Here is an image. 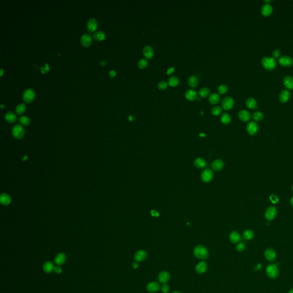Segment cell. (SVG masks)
Returning a JSON list of instances; mask_svg holds the SVG:
<instances>
[{
  "instance_id": "37",
  "label": "cell",
  "mask_w": 293,
  "mask_h": 293,
  "mask_svg": "<svg viewBox=\"0 0 293 293\" xmlns=\"http://www.w3.org/2000/svg\"><path fill=\"white\" fill-rule=\"evenodd\" d=\"M254 237V233L253 231L251 230H246L243 234V237L246 240H250L252 239Z\"/></svg>"
},
{
  "instance_id": "38",
  "label": "cell",
  "mask_w": 293,
  "mask_h": 293,
  "mask_svg": "<svg viewBox=\"0 0 293 293\" xmlns=\"http://www.w3.org/2000/svg\"><path fill=\"white\" fill-rule=\"evenodd\" d=\"M26 110V105L23 103L17 105L16 107V112L18 114H22Z\"/></svg>"
},
{
  "instance_id": "51",
  "label": "cell",
  "mask_w": 293,
  "mask_h": 293,
  "mask_svg": "<svg viewBox=\"0 0 293 293\" xmlns=\"http://www.w3.org/2000/svg\"><path fill=\"white\" fill-rule=\"evenodd\" d=\"M175 70V68L174 67H170V68H169V69L167 70V75H171V73H172Z\"/></svg>"
},
{
  "instance_id": "12",
  "label": "cell",
  "mask_w": 293,
  "mask_h": 293,
  "mask_svg": "<svg viewBox=\"0 0 293 293\" xmlns=\"http://www.w3.org/2000/svg\"><path fill=\"white\" fill-rule=\"evenodd\" d=\"M97 27V22L96 20L94 18H91L88 20L87 23V28L89 32H95Z\"/></svg>"
},
{
  "instance_id": "13",
  "label": "cell",
  "mask_w": 293,
  "mask_h": 293,
  "mask_svg": "<svg viewBox=\"0 0 293 293\" xmlns=\"http://www.w3.org/2000/svg\"><path fill=\"white\" fill-rule=\"evenodd\" d=\"M160 286L158 282H150L148 283L146 285V290L149 293L156 292L160 290Z\"/></svg>"
},
{
  "instance_id": "28",
  "label": "cell",
  "mask_w": 293,
  "mask_h": 293,
  "mask_svg": "<svg viewBox=\"0 0 293 293\" xmlns=\"http://www.w3.org/2000/svg\"><path fill=\"white\" fill-rule=\"evenodd\" d=\"M246 104L247 107L250 109H256L258 108V104L256 100L252 97H249L246 101Z\"/></svg>"
},
{
  "instance_id": "64",
  "label": "cell",
  "mask_w": 293,
  "mask_h": 293,
  "mask_svg": "<svg viewBox=\"0 0 293 293\" xmlns=\"http://www.w3.org/2000/svg\"><path fill=\"white\" fill-rule=\"evenodd\" d=\"M292 190H293V187H292Z\"/></svg>"
},
{
  "instance_id": "22",
  "label": "cell",
  "mask_w": 293,
  "mask_h": 293,
  "mask_svg": "<svg viewBox=\"0 0 293 293\" xmlns=\"http://www.w3.org/2000/svg\"><path fill=\"white\" fill-rule=\"evenodd\" d=\"M211 167L213 169L218 171L222 169L224 167V163L220 159H216L211 164Z\"/></svg>"
},
{
  "instance_id": "53",
  "label": "cell",
  "mask_w": 293,
  "mask_h": 293,
  "mask_svg": "<svg viewBox=\"0 0 293 293\" xmlns=\"http://www.w3.org/2000/svg\"><path fill=\"white\" fill-rule=\"evenodd\" d=\"M109 75H110V76L111 78H113V77H114V76H115V75H116V72H115L114 70H111V71L110 72Z\"/></svg>"
},
{
  "instance_id": "35",
  "label": "cell",
  "mask_w": 293,
  "mask_h": 293,
  "mask_svg": "<svg viewBox=\"0 0 293 293\" xmlns=\"http://www.w3.org/2000/svg\"><path fill=\"white\" fill-rule=\"evenodd\" d=\"M93 37L95 40H98V41H101V40H103L105 38V34L103 31H97V32L94 33V34L93 35Z\"/></svg>"
},
{
  "instance_id": "55",
  "label": "cell",
  "mask_w": 293,
  "mask_h": 293,
  "mask_svg": "<svg viewBox=\"0 0 293 293\" xmlns=\"http://www.w3.org/2000/svg\"><path fill=\"white\" fill-rule=\"evenodd\" d=\"M106 63H106V61H101V62L100 63V65H105L106 64Z\"/></svg>"
},
{
  "instance_id": "3",
  "label": "cell",
  "mask_w": 293,
  "mask_h": 293,
  "mask_svg": "<svg viewBox=\"0 0 293 293\" xmlns=\"http://www.w3.org/2000/svg\"><path fill=\"white\" fill-rule=\"evenodd\" d=\"M25 131L22 125L19 124L15 125L12 129L13 136L17 139H21L24 136Z\"/></svg>"
},
{
  "instance_id": "15",
  "label": "cell",
  "mask_w": 293,
  "mask_h": 293,
  "mask_svg": "<svg viewBox=\"0 0 293 293\" xmlns=\"http://www.w3.org/2000/svg\"><path fill=\"white\" fill-rule=\"evenodd\" d=\"M143 53L146 59L151 58L154 54V48L150 45H146L143 49Z\"/></svg>"
},
{
  "instance_id": "26",
  "label": "cell",
  "mask_w": 293,
  "mask_h": 293,
  "mask_svg": "<svg viewBox=\"0 0 293 293\" xmlns=\"http://www.w3.org/2000/svg\"><path fill=\"white\" fill-rule=\"evenodd\" d=\"M11 198L7 193H2L0 197L1 203L4 206H8L11 203Z\"/></svg>"
},
{
  "instance_id": "33",
  "label": "cell",
  "mask_w": 293,
  "mask_h": 293,
  "mask_svg": "<svg viewBox=\"0 0 293 293\" xmlns=\"http://www.w3.org/2000/svg\"><path fill=\"white\" fill-rule=\"evenodd\" d=\"M231 116L227 112L223 113L220 117V120L223 124L227 125L229 124L231 122Z\"/></svg>"
},
{
  "instance_id": "45",
  "label": "cell",
  "mask_w": 293,
  "mask_h": 293,
  "mask_svg": "<svg viewBox=\"0 0 293 293\" xmlns=\"http://www.w3.org/2000/svg\"><path fill=\"white\" fill-rule=\"evenodd\" d=\"M227 90H228V88L225 84H222V85H219L218 88V91L220 94L225 93L227 92Z\"/></svg>"
},
{
  "instance_id": "43",
  "label": "cell",
  "mask_w": 293,
  "mask_h": 293,
  "mask_svg": "<svg viewBox=\"0 0 293 293\" xmlns=\"http://www.w3.org/2000/svg\"><path fill=\"white\" fill-rule=\"evenodd\" d=\"M137 65L138 67L140 69H144L146 68L148 65V60L146 58H142L138 61Z\"/></svg>"
},
{
  "instance_id": "40",
  "label": "cell",
  "mask_w": 293,
  "mask_h": 293,
  "mask_svg": "<svg viewBox=\"0 0 293 293\" xmlns=\"http://www.w3.org/2000/svg\"><path fill=\"white\" fill-rule=\"evenodd\" d=\"M263 117H264L263 113L260 111H256L252 114V118L255 121L262 120Z\"/></svg>"
},
{
  "instance_id": "1",
  "label": "cell",
  "mask_w": 293,
  "mask_h": 293,
  "mask_svg": "<svg viewBox=\"0 0 293 293\" xmlns=\"http://www.w3.org/2000/svg\"><path fill=\"white\" fill-rule=\"evenodd\" d=\"M193 255L198 259L204 260L208 258L209 253L206 247L202 245H198L193 250Z\"/></svg>"
},
{
  "instance_id": "47",
  "label": "cell",
  "mask_w": 293,
  "mask_h": 293,
  "mask_svg": "<svg viewBox=\"0 0 293 293\" xmlns=\"http://www.w3.org/2000/svg\"><path fill=\"white\" fill-rule=\"evenodd\" d=\"M245 245L243 242H240L238 243L237 245V250L238 251L242 252L245 250Z\"/></svg>"
},
{
  "instance_id": "46",
  "label": "cell",
  "mask_w": 293,
  "mask_h": 293,
  "mask_svg": "<svg viewBox=\"0 0 293 293\" xmlns=\"http://www.w3.org/2000/svg\"><path fill=\"white\" fill-rule=\"evenodd\" d=\"M161 292L163 293H169V286L166 283L163 284V285L161 286Z\"/></svg>"
},
{
  "instance_id": "44",
  "label": "cell",
  "mask_w": 293,
  "mask_h": 293,
  "mask_svg": "<svg viewBox=\"0 0 293 293\" xmlns=\"http://www.w3.org/2000/svg\"><path fill=\"white\" fill-rule=\"evenodd\" d=\"M168 82L166 81H161L158 84V88L161 90H164L168 87Z\"/></svg>"
},
{
  "instance_id": "31",
  "label": "cell",
  "mask_w": 293,
  "mask_h": 293,
  "mask_svg": "<svg viewBox=\"0 0 293 293\" xmlns=\"http://www.w3.org/2000/svg\"><path fill=\"white\" fill-rule=\"evenodd\" d=\"M5 119L8 123H14L17 120L16 114L12 112H8L5 114Z\"/></svg>"
},
{
  "instance_id": "21",
  "label": "cell",
  "mask_w": 293,
  "mask_h": 293,
  "mask_svg": "<svg viewBox=\"0 0 293 293\" xmlns=\"http://www.w3.org/2000/svg\"><path fill=\"white\" fill-rule=\"evenodd\" d=\"M290 96H291V94L289 90H282L279 94V100L282 102H287L289 100Z\"/></svg>"
},
{
  "instance_id": "60",
  "label": "cell",
  "mask_w": 293,
  "mask_h": 293,
  "mask_svg": "<svg viewBox=\"0 0 293 293\" xmlns=\"http://www.w3.org/2000/svg\"><path fill=\"white\" fill-rule=\"evenodd\" d=\"M289 293H293V289H292V290L289 292Z\"/></svg>"
},
{
  "instance_id": "36",
  "label": "cell",
  "mask_w": 293,
  "mask_h": 293,
  "mask_svg": "<svg viewBox=\"0 0 293 293\" xmlns=\"http://www.w3.org/2000/svg\"><path fill=\"white\" fill-rule=\"evenodd\" d=\"M179 82V80L178 77L172 76L169 78L168 80V84L171 87H176Z\"/></svg>"
},
{
  "instance_id": "57",
  "label": "cell",
  "mask_w": 293,
  "mask_h": 293,
  "mask_svg": "<svg viewBox=\"0 0 293 293\" xmlns=\"http://www.w3.org/2000/svg\"><path fill=\"white\" fill-rule=\"evenodd\" d=\"M2 74H3V69L1 68V69H0V76H1L2 75Z\"/></svg>"
},
{
  "instance_id": "27",
  "label": "cell",
  "mask_w": 293,
  "mask_h": 293,
  "mask_svg": "<svg viewBox=\"0 0 293 293\" xmlns=\"http://www.w3.org/2000/svg\"><path fill=\"white\" fill-rule=\"evenodd\" d=\"M229 238H230V241L233 243H238L241 239V237H240V234L236 231H233L232 233H231Z\"/></svg>"
},
{
  "instance_id": "29",
  "label": "cell",
  "mask_w": 293,
  "mask_h": 293,
  "mask_svg": "<svg viewBox=\"0 0 293 293\" xmlns=\"http://www.w3.org/2000/svg\"><path fill=\"white\" fill-rule=\"evenodd\" d=\"M283 83L286 88L290 90L293 89V77L286 76L283 79Z\"/></svg>"
},
{
  "instance_id": "9",
  "label": "cell",
  "mask_w": 293,
  "mask_h": 293,
  "mask_svg": "<svg viewBox=\"0 0 293 293\" xmlns=\"http://www.w3.org/2000/svg\"><path fill=\"white\" fill-rule=\"evenodd\" d=\"M277 213V211L276 208L275 207L271 206L266 210L265 213V216L267 220H272L276 216Z\"/></svg>"
},
{
  "instance_id": "42",
  "label": "cell",
  "mask_w": 293,
  "mask_h": 293,
  "mask_svg": "<svg viewBox=\"0 0 293 293\" xmlns=\"http://www.w3.org/2000/svg\"><path fill=\"white\" fill-rule=\"evenodd\" d=\"M19 120H20V123L23 125H24V126L28 125L29 124H30V122H31L29 118L28 117H27V116H21Z\"/></svg>"
},
{
  "instance_id": "48",
  "label": "cell",
  "mask_w": 293,
  "mask_h": 293,
  "mask_svg": "<svg viewBox=\"0 0 293 293\" xmlns=\"http://www.w3.org/2000/svg\"><path fill=\"white\" fill-rule=\"evenodd\" d=\"M270 201H271V202L272 203H277L278 202V197L275 195H271L270 197Z\"/></svg>"
},
{
  "instance_id": "10",
  "label": "cell",
  "mask_w": 293,
  "mask_h": 293,
  "mask_svg": "<svg viewBox=\"0 0 293 293\" xmlns=\"http://www.w3.org/2000/svg\"><path fill=\"white\" fill-rule=\"evenodd\" d=\"M147 254L146 251L143 250H140L137 251L134 255V259L136 262H143L146 259Z\"/></svg>"
},
{
  "instance_id": "6",
  "label": "cell",
  "mask_w": 293,
  "mask_h": 293,
  "mask_svg": "<svg viewBox=\"0 0 293 293\" xmlns=\"http://www.w3.org/2000/svg\"><path fill=\"white\" fill-rule=\"evenodd\" d=\"M246 129L250 135H255L258 132L259 127L256 122L251 121L247 125Z\"/></svg>"
},
{
  "instance_id": "41",
  "label": "cell",
  "mask_w": 293,
  "mask_h": 293,
  "mask_svg": "<svg viewBox=\"0 0 293 293\" xmlns=\"http://www.w3.org/2000/svg\"><path fill=\"white\" fill-rule=\"evenodd\" d=\"M222 112V108L220 106H214L212 109H211V113L214 116H218L221 114Z\"/></svg>"
},
{
  "instance_id": "17",
  "label": "cell",
  "mask_w": 293,
  "mask_h": 293,
  "mask_svg": "<svg viewBox=\"0 0 293 293\" xmlns=\"http://www.w3.org/2000/svg\"><path fill=\"white\" fill-rule=\"evenodd\" d=\"M170 275L167 271H162L158 275V280L162 284L166 283L169 281Z\"/></svg>"
},
{
  "instance_id": "39",
  "label": "cell",
  "mask_w": 293,
  "mask_h": 293,
  "mask_svg": "<svg viewBox=\"0 0 293 293\" xmlns=\"http://www.w3.org/2000/svg\"><path fill=\"white\" fill-rule=\"evenodd\" d=\"M210 93V89L207 87H203L199 91V94L200 96L202 97H206L208 96Z\"/></svg>"
},
{
  "instance_id": "18",
  "label": "cell",
  "mask_w": 293,
  "mask_h": 293,
  "mask_svg": "<svg viewBox=\"0 0 293 293\" xmlns=\"http://www.w3.org/2000/svg\"><path fill=\"white\" fill-rule=\"evenodd\" d=\"M265 256L269 261L273 262L276 259V252L272 248H267L265 252Z\"/></svg>"
},
{
  "instance_id": "50",
  "label": "cell",
  "mask_w": 293,
  "mask_h": 293,
  "mask_svg": "<svg viewBox=\"0 0 293 293\" xmlns=\"http://www.w3.org/2000/svg\"><path fill=\"white\" fill-rule=\"evenodd\" d=\"M54 271H55V272H56L57 274H60L62 272V269L60 266H57L55 267Z\"/></svg>"
},
{
  "instance_id": "14",
  "label": "cell",
  "mask_w": 293,
  "mask_h": 293,
  "mask_svg": "<svg viewBox=\"0 0 293 293\" xmlns=\"http://www.w3.org/2000/svg\"><path fill=\"white\" fill-rule=\"evenodd\" d=\"M80 41L82 46L85 47L89 46L92 43V37L88 33H85L81 36Z\"/></svg>"
},
{
  "instance_id": "30",
  "label": "cell",
  "mask_w": 293,
  "mask_h": 293,
  "mask_svg": "<svg viewBox=\"0 0 293 293\" xmlns=\"http://www.w3.org/2000/svg\"><path fill=\"white\" fill-rule=\"evenodd\" d=\"M55 265L53 262L50 261H48L45 262L43 265V270L46 273H50L55 269Z\"/></svg>"
},
{
  "instance_id": "5",
  "label": "cell",
  "mask_w": 293,
  "mask_h": 293,
  "mask_svg": "<svg viewBox=\"0 0 293 293\" xmlns=\"http://www.w3.org/2000/svg\"><path fill=\"white\" fill-rule=\"evenodd\" d=\"M35 93L33 89L28 88L23 93V101L27 103H30L33 100Z\"/></svg>"
},
{
  "instance_id": "34",
  "label": "cell",
  "mask_w": 293,
  "mask_h": 293,
  "mask_svg": "<svg viewBox=\"0 0 293 293\" xmlns=\"http://www.w3.org/2000/svg\"><path fill=\"white\" fill-rule=\"evenodd\" d=\"M189 85L192 88L196 87L198 84V79L195 76H191L188 80Z\"/></svg>"
},
{
  "instance_id": "59",
  "label": "cell",
  "mask_w": 293,
  "mask_h": 293,
  "mask_svg": "<svg viewBox=\"0 0 293 293\" xmlns=\"http://www.w3.org/2000/svg\"><path fill=\"white\" fill-rule=\"evenodd\" d=\"M265 2H267V4H268V2H271V0H265Z\"/></svg>"
},
{
  "instance_id": "49",
  "label": "cell",
  "mask_w": 293,
  "mask_h": 293,
  "mask_svg": "<svg viewBox=\"0 0 293 293\" xmlns=\"http://www.w3.org/2000/svg\"><path fill=\"white\" fill-rule=\"evenodd\" d=\"M280 55V51L278 49H276V50H274L272 52V56H273V58H277Z\"/></svg>"
},
{
  "instance_id": "62",
  "label": "cell",
  "mask_w": 293,
  "mask_h": 293,
  "mask_svg": "<svg viewBox=\"0 0 293 293\" xmlns=\"http://www.w3.org/2000/svg\"><path fill=\"white\" fill-rule=\"evenodd\" d=\"M180 293V292H174V293Z\"/></svg>"
},
{
  "instance_id": "32",
  "label": "cell",
  "mask_w": 293,
  "mask_h": 293,
  "mask_svg": "<svg viewBox=\"0 0 293 293\" xmlns=\"http://www.w3.org/2000/svg\"><path fill=\"white\" fill-rule=\"evenodd\" d=\"M220 97L216 93H212L208 97V101L212 104H216L220 101Z\"/></svg>"
},
{
  "instance_id": "16",
  "label": "cell",
  "mask_w": 293,
  "mask_h": 293,
  "mask_svg": "<svg viewBox=\"0 0 293 293\" xmlns=\"http://www.w3.org/2000/svg\"><path fill=\"white\" fill-rule=\"evenodd\" d=\"M207 268H208V265L207 262L204 261H202L196 265L195 270L196 272L198 273L199 274H202L207 271Z\"/></svg>"
},
{
  "instance_id": "19",
  "label": "cell",
  "mask_w": 293,
  "mask_h": 293,
  "mask_svg": "<svg viewBox=\"0 0 293 293\" xmlns=\"http://www.w3.org/2000/svg\"><path fill=\"white\" fill-rule=\"evenodd\" d=\"M238 117L243 122H247L251 118V114L246 110H242L238 113Z\"/></svg>"
},
{
  "instance_id": "56",
  "label": "cell",
  "mask_w": 293,
  "mask_h": 293,
  "mask_svg": "<svg viewBox=\"0 0 293 293\" xmlns=\"http://www.w3.org/2000/svg\"><path fill=\"white\" fill-rule=\"evenodd\" d=\"M257 267V270H259V269L262 267V265H261V264H259V265H258L257 266V267Z\"/></svg>"
},
{
  "instance_id": "25",
  "label": "cell",
  "mask_w": 293,
  "mask_h": 293,
  "mask_svg": "<svg viewBox=\"0 0 293 293\" xmlns=\"http://www.w3.org/2000/svg\"><path fill=\"white\" fill-rule=\"evenodd\" d=\"M194 164L198 169H202L206 167L207 163L203 158H198L194 161Z\"/></svg>"
},
{
  "instance_id": "61",
  "label": "cell",
  "mask_w": 293,
  "mask_h": 293,
  "mask_svg": "<svg viewBox=\"0 0 293 293\" xmlns=\"http://www.w3.org/2000/svg\"><path fill=\"white\" fill-rule=\"evenodd\" d=\"M197 99L198 101H200V100H201V98H199V97H197V99Z\"/></svg>"
},
{
  "instance_id": "2",
  "label": "cell",
  "mask_w": 293,
  "mask_h": 293,
  "mask_svg": "<svg viewBox=\"0 0 293 293\" xmlns=\"http://www.w3.org/2000/svg\"><path fill=\"white\" fill-rule=\"evenodd\" d=\"M261 62L263 67L267 69H272L276 66V61L275 60V58L271 57H263L262 59Z\"/></svg>"
},
{
  "instance_id": "11",
  "label": "cell",
  "mask_w": 293,
  "mask_h": 293,
  "mask_svg": "<svg viewBox=\"0 0 293 293\" xmlns=\"http://www.w3.org/2000/svg\"><path fill=\"white\" fill-rule=\"evenodd\" d=\"M279 63L283 66L285 67L290 66L293 64V58L289 56L283 55L279 58Z\"/></svg>"
},
{
  "instance_id": "23",
  "label": "cell",
  "mask_w": 293,
  "mask_h": 293,
  "mask_svg": "<svg viewBox=\"0 0 293 293\" xmlns=\"http://www.w3.org/2000/svg\"><path fill=\"white\" fill-rule=\"evenodd\" d=\"M272 11V7L269 3L268 4L266 3L265 4H264L261 8L262 13L263 14V15L265 16H268L270 15Z\"/></svg>"
},
{
  "instance_id": "58",
  "label": "cell",
  "mask_w": 293,
  "mask_h": 293,
  "mask_svg": "<svg viewBox=\"0 0 293 293\" xmlns=\"http://www.w3.org/2000/svg\"><path fill=\"white\" fill-rule=\"evenodd\" d=\"M290 204H291V205L293 207V196L292 198V199L290 200Z\"/></svg>"
},
{
  "instance_id": "20",
  "label": "cell",
  "mask_w": 293,
  "mask_h": 293,
  "mask_svg": "<svg viewBox=\"0 0 293 293\" xmlns=\"http://www.w3.org/2000/svg\"><path fill=\"white\" fill-rule=\"evenodd\" d=\"M185 96H186V99H188V100L192 101V100H194L197 99L198 93H197L196 90L190 89L186 92Z\"/></svg>"
},
{
  "instance_id": "7",
  "label": "cell",
  "mask_w": 293,
  "mask_h": 293,
  "mask_svg": "<svg viewBox=\"0 0 293 293\" xmlns=\"http://www.w3.org/2000/svg\"><path fill=\"white\" fill-rule=\"evenodd\" d=\"M213 176L214 173L213 171L210 169H206L203 171L201 175V178L204 182L208 183L213 179Z\"/></svg>"
},
{
  "instance_id": "52",
  "label": "cell",
  "mask_w": 293,
  "mask_h": 293,
  "mask_svg": "<svg viewBox=\"0 0 293 293\" xmlns=\"http://www.w3.org/2000/svg\"><path fill=\"white\" fill-rule=\"evenodd\" d=\"M139 267V264H138V262H135L132 263V268L134 269H136Z\"/></svg>"
},
{
  "instance_id": "54",
  "label": "cell",
  "mask_w": 293,
  "mask_h": 293,
  "mask_svg": "<svg viewBox=\"0 0 293 293\" xmlns=\"http://www.w3.org/2000/svg\"><path fill=\"white\" fill-rule=\"evenodd\" d=\"M128 118H129V120L130 121H132V120H134V119H135L134 116H132V115H129V117H128Z\"/></svg>"
},
{
  "instance_id": "63",
  "label": "cell",
  "mask_w": 293,
  "mask_h": 293,
  "mask_svg": "<svg viewBox=\"0 0 293 293\" xmlns=\"http://www.w3.org/2000/svg\"><path fill=\"white\" fill-rule=\"evenodd\" d=\"M1 107H2V108H4V106H3V105H2H2H1Z\"/></svg>"
},
{
  "instance_id": "8",
  "label": "cell",
  "mask_w": 293,
  "mask_h": 293,
  "mask_svg": "<svg viewBox=\"0 0 293 293\" xmlns=\"http://www.w3.org/2000/svg\"><path fill=\"white\" fill-rule=\"evenodd\" d=\"M234 104V99L230 96H226L224 97L222 102V105L223 109L228 110L233 108Z\"/></svg>"
},
{
  "instance_id": "4",
  "label": "cell",
  "mask_w": 293,
  "mask_h": 293,
  "mask_svg": "<svg viewBox=\"0 0 293 293\" xmlns=\"http://www.w3.org/2000/svg\"><path fill=\"white\" fill-rule=\"evenodd\" d=\"M267 275L272 279L276 278L279 274V270L276 265H270L266 268Z\"/></svg>"
},
{
  "instance_id": "24",
  "label": "cell",
  "mask_w": 293,
  "mask_h": 293,
  "mask_svg": "<svg viewBox=\"0 0 293 293\" xmlns=\"http://www.w3.org/2000/svg\"><path fill=\"white\" fill-rule=\"evenodd\" d=\"M66 260V255L64 253L60 252L58 254L55 258V263L58 266H61L63 265Z\"/></svg>"
}]
</instances>
